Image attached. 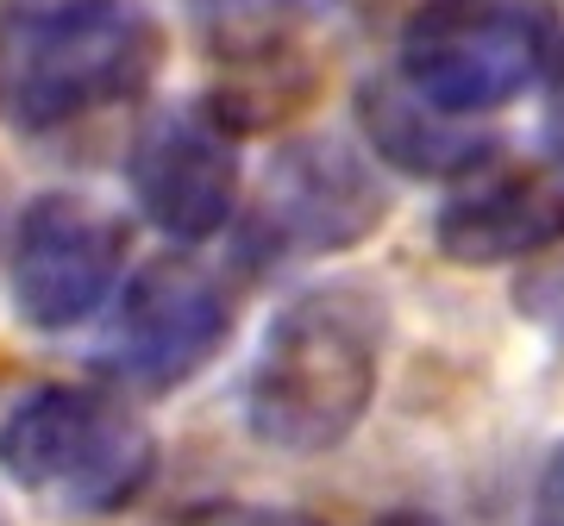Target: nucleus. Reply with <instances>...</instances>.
<instances>
[{
    "instance_id": "nucleus-1",
    "label": "nucleus",
    "mask_w": 564,
    "mask_h": 526,
    "mask_svg": "<svg viewBox=\"0 0 564 526\" xmlns=\"http://www.w3.org/2000/svg\"><path fill=\"white\" fill-rule=\"evenodd\" d=\"M389 307L358 276H333L270 314L245 370V432L282 458L339 451L383 388Z\"/></svg>"
},
{
    "instance_id": "nucleus-2",
    "label": "nucleus",
    "mask_w": 564,
    "mask_h": 526,
    "mask_svg": "<svg viewBox=\"0 0 564 526\" xmlns=\"http://www.w3.org/2000/svg\"><path fill=\"white\" fill-rule=\"evenodd\" d=\"M163 69V25L144 0H0V113L63 132L139 101Z\"/></svg>"
},
{
    "instance_id": "nucleus-3",
    "label": "nucleus",
    "mask_w": 564,
    "mask_h": 526,
    "mask_svg": "<svg viewBox=\"0 0 564 526\" xmlns=\"http://www.w3.org/2000/svg\"><path fill=\"white\" fill-rule=\"evenodd\" d=\"M0 470L63 514H120L158 476V432L113 388L44 383L7 407Z\"/></svg>"
},
{
    "instance_id": "nucleus-4",
    "label": "nucleus",
    "mask_w": 564,
    "mask_h": 526,
    "mask_svg": "<svg viewBox=\"0 0 564 526\" xmlns=\"http://www.w3.org/2000/svg\"><path fill=\"white\" fill-rule=\"evenodd\" d=\"M552 0H421L395 32V76L452 120H489L552 76Z\"/></svg>"
},
{
    "instance_id": "nucleus-5",
    "label": "nucleus",
    "mask_w": 564,
    "mask_h": 526,
    "mask_svg": "<svg viewBox=\"0 0 564 526\" xmlns=\"http://www.w3.org/2000/svg\"><path fill=\"white\" fill-rule=\"evenodd\" d=\"M232 339V295L195 257H151L132 270L107 307L95 364L132 395H176Z\"/></svg>"
},
{
    "instance_id": "nucleus-6",
    "label": "nucleus",
    "mask_w": 564,
    "mask_h": 526,
    "mask_svg": "<svg viewBox=\"0 0 564 526\" xmlns=\"http://www.w3.org/2000/svg\"><path fill=\"white\" fill-rule=\"evenodd\" d=\"M132 226L88 188H44L20 207L7 244V295L32 332H76L95 320L126 276Z\"/></svg>"
},
{
    "instance_id": "nucleus-7",
    "label": "nucleus",
    "mask_w": 564,
    "mask_h": 526,
    "mask_svg": "<svg viewBox=\"0 0 564 526\" xmlns=\"http://www.w3.org/2000/svg\"><path fill=\"white\" fill-rule=\"evenodd\" d=\"M389 220V188L358 144L345 139H289L263 169L245 239L263 257H333L364 244Z\"/></svg>"
},
{
    "instance_id": "nucleus-8",
    "label": "nucleus",
    "mask_w": 564,
    "mask_h": 526,
    "mask_svg": "<svg viewBox=\"0 0 564 526\" xmlns=\"http://www.w3.org/2000/svg\"><path fill=\"white\" fill-rule=\"evenodd\" d=\"M126 188L151 226L176 244H202L232 226L245 188L239 139L214 107H163L126 151Z\"/></svg>"
},
{
    "instance_id": "nucleus-9",
    "label": "nucleus",
    "mask_w": 564,
    "mask_h": 526,
    "mask_svg": "<svg viewBox=\"0 0 564 526\" xmlns=\"http://www.w3.org/2000/svg\"><path fill=\"white\" fill-rule=\"evenodd\" d=\"M433 244L458 270H502L564 244V183L552 169H484L445 195Z\"/></svg>"
},
{
    "instance_id": "nucleus-10",
    "label": "nucleus",
    "mask_w": 564,
    "mask_h": 526,
    "mask_svg": "<svg viewBox=\"0 0 564 526\" xmlns=\"http://www.w3.org/2000/svg\"><path fill=\"white\" fill-rule=\"evenodd\" d=\"M351 113H358L364 144L402 169V176H421V183H470L496 169V151L502 144L477 132V120H452L433 101H421L402 76H364L358 95H351Z\"/></svg>"
},
{
    "instance_id": "nucleus-11",
    "label": "nucleus",
    "mask_w": 564,
    "mask_h": 526,
    "mask_svg": "<svg viewBox=\"0 0 564 526\" xmlns=\"http://www.w3.org/2000/svg\"><path fill=\"white\" fill-rule=\"evenodd\" d=\"M339 13L345 0H202L195 7L207 51L226 63H276Z\"/></svg>"
},
{
    "instance_id": "nucleus-12",
    "label": "nucleus",
    "mask_w": 564,
    "mask_h": 526,
    "mask_svg": "<svg viewBox=\"0 0 564 526\" xmlns=\"http://www.w3.org/2000/svg\"><path fill=\"white\" fill-rule=\"evenodd\" d=\"M176 526H307V520L295 507H270V502H202Z\"/></svg>"
},
{
    "instance_id": "nucleus-13",
    "label": "nucleus",
    "mask_w": 564,
    "mask_h": 526,
    "mask_svg": "<svg viewBox=\"0 0 564 526\" xmlns=\"http://www.w3.org/2000/svg\"><path fill=\"white\" fill-rule=\"evenodd\" d=\"M540 144H545V163H552V176L564 183V51H558V63H552V76H545Z\"/></svg>"
},
{
    "instance_id": "nucleus-14",
    "label": "nucleus",
    "mask_w": 564,
    "mask_h": 526,
    "mask_svg": "<svg viewBox=\"0 0 564 526\" xmlns=\"http://www.w3.org/2000/svg\"><path fill=\"white\" fill-rule=\"evenodd\" d=\"M533 526H564V439L558 451L545 458L540 489H533Z\"/></svg>"
},
{
    "instance_id": "nucleus-15",
    "label": "nucleus",
    "mask_w": 564,
    "mask_h": 526,
    "mask_svg": "<svg viewBox=\"0 0 564 526\" xmlns=\"http://www.w3.org/2000/svg\"><path fill=\"white\" fill-rule=\"evenodd\" d=\"M370 526H452V520L426 514V507H395V514H383V520H370Z\"/></svg>"
},
{
    "instance_id": "nucleus-16",
    "label": "nucleus",
    "mask_w": 564,
    "mask_h": 526,
    "mask_svg": "<svg viewBox=\"0 0 564 526\" xmlns=\"http://www.w3.org/2000/svg\"><path fill=\"white\" fill-rule=\"evenodd\" d=\"M0 526H7V520H0Z\"/></svg>"
}]
</instances>
